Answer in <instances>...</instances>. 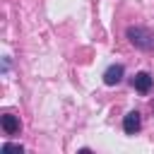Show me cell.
Returning a JSON list of instances; mask_svg holds the SVG:
<instances>
[{
  "label": "cell",
  "mask_w": 154,
  "mask_h": 154,
  "mask_svg": "<svg viewBox=\"0 0 154 154\" xmlns=\"http://www.w3.org/2000/svg\"><path fill=\"white\" fill-rule=\"evenodd\" d=\"M128 38L135 48L142 51H154V31L144 26H128Z\"/></svg>",
  "instance_id": "6da1fadb"
},
{
  "label": "cell",
  "mask_w": 154,
  "mask_h": 154,
  "mask_svg": "<svg viewBox=\"0 0 154 154\" xmlns=\"http://www.w3.org/2000/svg\"><path fill=\"white\" fill-rule=\"evenodd\" d=\"M152 84H154V79H152L149 72H137V75L132 77V87H135L140 94H149Z\"/></svg>",
  "instance_id": "7a4b0ae2"
},
{
  "label": "cell",
  "mask_w": 154,
  "mask_h": 154,
  "mask_svg": "<svg viewBox=\"0 0 154 154\" xmlns=\"http://www.w3.org/2000/svg\"><path fill=\"white\" fill-rule=\"evenodd\" d=\"M140 128H142V118H140V113H137V111H130V113L123 118V130H125L128 135H135Z\"/></svg>",
  "instance_id": "3957f363"
},
{
  "label": "cell",
  "mask_w": 154,
  "mask_h": 154,
  "mask_svg": "<svg viewBox=\"0 0 154 154\" xmlns=\"http://www.w3.org/2000/svg\"><path fill=\"white\" fill-rule=\"evenodd\" d=\"M0 125H2L5 135H17V132H19V128H22L19 118H17V116H12V113H5V116H0Z\"/></svg>",
  "instance_id": "277c9868"
},
{
  "label": "cell",
  "mask_w": 154,
  "mask_h": 154,
  "mask_svg": "<svg viewBox=\"0 0 154 154\" xmlns=\"http://www.w3.org/2000/svg\"><path fill=\"white\" fill-rule=\"evenodd\" d=\"M123 72H125V70H123V65H118V63H116V65L106 67V72H103V82H106L108 87H113V84H118V82L123 79Z\"/></svg>",
  "instance_id": "5b68a950"
},
{
  "label": "cell",
  "mask_w": 154,
  "mask_h": 154,
  "mask_svg": "<svg viewBox=\"0 0 154 154\" xmlns=\"http://www.w3.org/2000/svg\"><path fill=\"white\" fill-rule=\"evenodd\" d=\"M2 152H24V147H22V144H10V142H7V144H2Z\"/></svg>",
  "instance_id": "8992f818"
}]
</instances>
